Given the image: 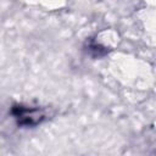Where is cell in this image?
Masks as SVG:
<instances>
[{
	"label": "cell",
	"mask_w": 156,
	"mask_h": 156,
	"mask_svg": "<svg viewBox=\"0 0 156 156\" xmlns=\"http://www.w3.org/2000/svg\"><path fill=\"white\" fill-rule=\"evenodd\" d=\"M12 113L15 118L18 121L20 124L24 126H33L40 121L43 117L41 115L38 113L37 108H29V107H23V106H15L12 108Z\"/></svg>",
	"instance_id": "cell-1"
}]
</instances>
